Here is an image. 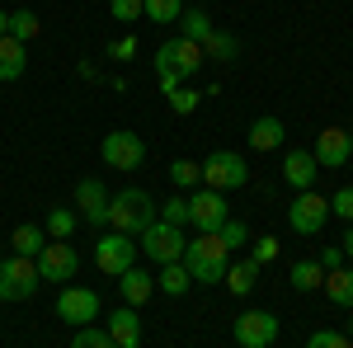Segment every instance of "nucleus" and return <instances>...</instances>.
I'll use <instances>...</instances> for the list:
<instances>
[{"instance_id": "nucleus-1", "label": "nucleus", "mask_w": 353, "mask_h": 348, "mask_svg": "<svg viewBox=\"0 0 353 348\" xmlns=\"http://www.w3.org/2000/svg\"><path fill=\"white\" fill-rule=\"evenodd\" d=\"M184 268H189L193 283L212 287V283L226 278V268H231V249H226V240H221L217 231H212V236H198V240H189V249H184Z\"/></svg>"}, {"instance_id": "nucleus-2", "label": "nucleus", "mask_w": 353, "mask_h": 348, "mask_svg": "<svg viewBox=\"0 0 353 348\" xmlns=\"http://www.w3.org/2000/svg\"><path fill=\"white\" fill-rule=\"evenodd\" d=\"M156 221V203H151V193H141V188H123V193H113L109 198V226L113 231H123V236H141L146 226Z\"/></svg>"}, {"instance_id": "nucleus-3", "label": "nucleus", "mask_w": 353, "mask_h": 348, "mask_svg": "<svg viewBox=\"0 0 353 348\" xmlns=\"http://www.w3.org/2000/svg\"><path fill=\"white\" fill-rule=\"evenodd\" d=\"M137 249L161 268V264H179V259H184V249H189V240H184V226H170V221L156 216V221L137 236Z\"/></svg>"}, {"instance_id": "nucleus-4", "label": "nucleus", "mask_w": 353, "mask_h": 348, "mask_svg": "<svg viewBox=\"0 0 353 348\" xmlns=\"http://www.w3.org/2000/svg\"><path fill=\"white\" fill-rule=\"evenodd\" d=\"M76 273H81V254H76L71 240H48L43 245V254H38V278H43V283L66 287V283H76Z\"/></svg>"}, {"instance_id": "nucleus-5", "label": "nucleus", "mask_w": 353, "mask_h": 348, "mask_svg": "<svg viewBox=\"0 0 353 348\" xmlns=\"http://www.w3.org/2000/svg\"><path fill=\"white\" fill-rule=\"evenodd\" d=\"M38 292V259L10 254L0 259V301H28Z\"/></svg>"}, {"instance_id": "nucleus-6", "label": "nucleus", "mask_w": 353, "mask_h": 348, "mask_svg": "<svg viewBox=\"0 0 353 348\" xmlns=\"http://www.w3.org/2000/svg\"><path fill=\"white\" fill-rule=\"evenodd\" d=\"M137 240L132 236H123V231H104L99 236V245H94V264H99V273H109V278H123L128 268H137Z\"/></svg>"}, {"instance_id": "nucleus-7", "label": "nucleus", "mask_w": 353, "mask_h": 348, "mask_svg": "<svg viewBox=\"0 0 353 348\" xmlns=\"http://www.w3.org/2000/svg\"><path fill=\"white\" fill-rule=\"evenodd\" d=\"M203 43H193V38H170V43H161L156 48V76L161 71H174V76H184L189 81L193 71H203Z\"/></svg>"}, {"instance_id": "nucleus-8", "label": "nucleus", "mask_w": 353, "mask_h": 348, "mask_svg": "<svg viewBox=\"0 0 353 348\" xmlns=\"http://www.w3.org/2000/svg\"><path fill=\"white\" fill-rule=\"evenodd\" d=\"M203 184L217 188V193L245 188V184H250V165H245L236 151H212V156L203 161Z\"/></svg>"}, {"instance_id": "nucleus-9", "label": "nucleus", "mask_w": 353, "mask_h": 348, "mask_svg": "<svg viewBox=\"0 0 353 348\" xmlns=\"http://www.w3.org/2000/svg\"><path fill=\"white\" fill-rule=\"evenodd\" d=\"M330 221V198H321L316 188H306L292 198V207H288V226L297 231V236H321Z\"/></svg>"}, {"instance_id": "nucleus-10", "label": "nucleus", "mask_w": 353, "mask_h": 348, "mask_svg": "<svg viewBox=\"0 0 353 348\" xmlns=\"http://www.w3.org/2000/svg\"><path fill=\"white\" fill-rule=\"evenodd\" d=\"M99 156H104V165H113V170H141V165H146V141L137 132H128V127H118V132H109L99 141Z\"/></svg>"}, {"instance_id": "nucleus-11", "label": "nucleus", "mask_w": 353, "mask_h": 348, "mask_svg": "<svg viewBox=\"0 0 353 348\" xmlns=\"http://www.w3.org/2000/svg\"><path fill=\"white\" fill-rule=\"evenodd\" d=\"M189 226L198 231V236L221 231V226H226V193H217V188H198V193H189Z\"/></svg>"}, {"instance_id": "nucleus-12", "label": "nucleus", "mask_w": 353, "mask_h": 348, "mask_svg": "<svg viewBox=\"0 0 353 348\" xmlns=\"http://www.w3.org/2000/svg\"><path fill=\"white\" fill-rule=\"evenodd\" d=\"M278 329H283L278 316H269V311H245L231 334H236V344H241V348H269L273 339H278Z\"/></svg>"}, {"instance_id": "nucleus-13", "label": "nucleus", "mask_w": 353, "mask_h": 348, "mask_svg": "<svg viewBox=\"0 0 353 348\" xmlns=\"http://www.w3.org/2000/svg\"><path fill=\"white\" fill-rule=\"evenodd\" d=\"M57 316L66 325H90L94 316H99V296L90 292V287H61V296H57Z\"/></svg>"}, {"instance_id": "nucleus-14", "label": "nucleus", "mask_w": 353, "mask_h": 348, "mask_svg": "<svg viewBox=\"0 0 353 348\" xmlns=\"http://www.w3.org/2000/svg\"><path fill=\"white\" fill-rule=\"evenodd\" d=\"M311 156H316V165H321V170H339V165H349V156H353V132H344V127H325V132L316 136Z\"/></svg>"}, {"instance_id": "nucleus-15", "label": "nucleus", "mask_w": 353, "mask_h": 348, "mask_svg": "<svg viewBox=\"0 0 353 348\" xmlns=\"http://www.w3.org/2000/svg\"><path fill=\"white\" fill-rule=\"evenodd\" d=\"M76 207L90 226H109V188L99 179H81L76 184Z\"/></svg>"}, {"instance_id": "nucleus-16", "label": "nucleus", "mask_w": 353, "mask_h": 348, "mask_svg": "<svg viewBox=\"0 0 353 348\" xmlns=\"http://www.w3.org/2000/svg\"><path fill=\"white\" fill-rule=\"evenodd\" d=\"M283 179L297 188V193H306V188H316V179H321V165H316V156L311 151H288L283 156Z\"/></svg>"}, {"instance_id": "nucleus-17", "label": "nucleus", "mask_w": 353, "mask_h": 348, "mask_svg": "<svg viewBox=\"0 0 353 348\" xmlns=\"http://www.w3.org/2000/svg\"><path fill=\"white\" fill-rule=\"evenodd\" d=\"M109 334H113V344H118V348H141V320H137V306L113 311Z\"/></svg>"}, {"instance_id": "nucleus-18", "label": "nucleus", "mask_w": 353, "mask_h": 348, "mask_svg": "<svg viewBox=\"0 0 353 348\" xmlns=\"http://www.w3.org/2000/svg\"><path fill=\"white\" fill-rule=\"evenodd\" d=\"M24 66H28V48L19 43V38H0V81H19L24 76Z\"/></svg>"}, {"instance_id": "nucleus-19", "label": "nucleus", "mask_w": 353, "mask_h": 348, "mask_svg": "<svg viewBox=\"0 0 353 348\" xmlns=\"http://www.w3.org/2000/svg\"><path fill=\"white\" fill-rule=\"evenodd\" d=\"M250 146H254V151H278V146H283V118H254V123H250Z\"/></svg>"}, {"instance_id": "nucleus-20", "label": "nucleus", "mask_w": 353, "mask_h": 348, "mask_svg": "<svg viewBox=\"0 0 353 348\" xmlns=\"http://www.w3.org/2000/svg\"><path fill=\"white\" fill-rule=\"evenodd\" d=\"M10 245H14V254H24V259H38V254H43V245H48V231H43L38 221H24V226H14Z\"/></svg>"}, {"instance_id": "nucleus-21", "label": "nucleus", "mask_w": 353, "mask_h": 348, "mask_svg": "<svg viewBox=\"0 0 353 348\" xmlns=\"http://www.w3.org/2000/svg\"><path fill=\"white\" fill-rule=\"evenodd\" d=\"M151 287H156V283H151V273H141V268H128V273L118 278V292H123L128 306H141V301L151 296Z\"/></svg>"}, {"instance_id": "nucleus-22", "label": "nucleus", "mask_w": 353, "mask_h": 348, "mask_svg": "<svg viewBox=\"0 0 353 348\" xmlns=\"http://www.w3.org/2000/svg\"><path fill=\"white\" fill-rule=\"evenodd\" d=\"M226 292H236V296H245V292H254V283H259V264L254 259H241V264H231L226 268Z\"/></svg>"}, {"instance_id": "nucleus-23", "label": "nucleus", "mask_w": 353, "mask_h": 348, "mask_svg": "<svg viewBox=\"0 0 353 348\" xmlns=\"http://www.w3.org/2000/svg\"><path fill=\"white\" fill-rule=\"evenodd\" d=\"M325 296L334 306H349L353 311V268H330L325 273Z\"/></svg>"}, {"instance_id": "nucleus-24", "label": "nucleus", "mask_w": 353, "mask_h": 348, "mask_svg": "<svg viewBox=\"0 0 353 348\" xmlns=\"http://www.w3.org/2000/svg\"><path fill=\"white\" fill-rule=\"evenodd\" d=\"M288 278H292V287H297V292H316V287H325V268L316 264V259H297Z\"/></svg>"}, {"instance_id": "nucleus-25", "label": "nucleus", "mask_w": 353, "mask_h": 348, "mask_svg": "<svg viewBox=\"0 0 353 348\" xmlns=\"http://www.w3.org/2000/svg\"><path fill=\"white\" fill-rule=\"evenodd\" d=\"M189 268H184V259H179V264H161V278H156V287H161L165 296H184L189 292Z\"/></svg>"}, {"instance_id": "nucleus-26", "label": "nucleus", "mask_w": 353, "mask_h": 348, "mask_svg": "<svg viewBox=\"0 0 353 348\" xmlns=\"http://www.w3.org/2000/svg\"><path fill=\"white\" fill-rule=\"evenodd\" d=\"M236 52H241V43H236L231 33H217V28H212V33L203 38V57H208V61H236Z\"/></svg>"}, {"instance_id": "nucleus-27", "label": "nucleus", "mask_w": 353, "mask_h": 348, "mask_svg": "<svg viewBox=\"0 0 353 348\" xmlns=\"http://www.w3.org/2000/svg\"><path fill=\"white\" fill-rule=\"evenodd\" d=\"M141 14H146L151 24H179L184 0H141Z\"/></svg>"}, {"instance_id": "nucleus-28", "label": "nucleus", "mask_w": 353, "mask_h": 348, "mask_svg": "<svg viewBox=\"0 0 353 348\" xmlns=\"http://www.w3.org/2000/svg\"><path fill=\"white\" fill-rule=\"evenodd\" d=\"M212 33V19H208V10H184L179 14V38H193V43H203Z\"/></svg>"}, {"instance_id": "nucleus-29", "label": "nucleus", "mask_w": 353, "mask_h": 348, "mask_svg": "<svg viewBox=\"0 0 353 348\" xmlns=\"http://www.w3.org/2000/svg\"><path fill=\"white\" fill-rule=\"evenodd\" d=\"M43 231H48L52 240H71V231H76V212H71V207H52V212L43 216Z\"/></svg>"}, {"instance_id": "nucleus-30", "label": "nucleus", "mask_w": 353, "mask_h": 348, "mask_svg": "<svg viewBox=\"0 0 353 348\" xmlns=\"http://www.w3.org/2000/svg\"><path fill=\"white\" fill-rule=\"evenodd\" d=\"M38 33H43V24H38V14H33V10H14V14H10V38H19L24 48L38 38Z\"/></svg>"}, {"instance_id": "nucleus-31", "label": "nucleus", "mask_w": 353, "mask_h": 348, "mask_svg": "<svg viewBox=\"0 0 353 348\" xmlns=\"http://www.w3.org/2000/svg\"><path fill=\"white\" fill-rule=\"evenodd\" d=\"M170 184L193 193V188L203 184V165H198V161H174V165H170Z\"/></svg>"}, {"instance_id": "nucleus-32", "label": "nucleus", "mask_w": 353, "mask_h": 348, "mask_svg": "<svg viewBox=\"0 0 353 348\" xmlns=\"http://www.w3.org/2000/svg\"><path fill=\"white\" fill-rule=\"evenodd\" d=\"M71 348H118V344H113L109 329H99V325H81L76 339H71Z\"/></svg>"}, {"instance_id": "nucleus-33", "label": "nucleus", "mask_w": 353, "mask_h": 348, "mask_svg": "<svg viewBox=\"0 0 353 348\" xmlns=\"http://www.w3.org/2000/svg\"><path fill=\"white\" fill-rule=\"evenodd\" d=\"M156 212H161V221H170V226H189V198L179 193V198H170V203H161Z\"/></svg>"}, {"instance_id": "nucleus-34", "label": "nucleus", "mask_w": 353, "mask_h": 348, "mask_svg": "<svg viewBox=\"0 0 353 348\" xmlns=\"http://www.w3.org/2000/svg\"><path fill=\"white\" fill-rule=\"evenodd\" d=\"M306 348H353V339L339 334V329H316V334L306 339Z\"/></svg>"}, {"instance_id": "nucleus-35", "label": "nucleus", "mask_w": 353, "mask_h": 348, "mask_svg": "<svg viewBox=\"0 0 353 348\" xmlns=\"http://www.w3.org/2000/svg\"><path fill=\"white\" fill-rule=\"evenodd\" d=\"M330 216L353 221V188H334V193H330Z\"/></svg>"}, {"instance_id": "nucleus-36", "label": "nucleus", "mask_w": 353, "mask_h": 348, "mask_svg": "<svg viewBox=\"0 0 353 348\" xmlns=\"http://www.w3.org/2000/svg\"><path fill=\"white\" fill-rule=\"evenodd\" d=\"M198 99H203L198 90H189V85H179V90L170 94V108H174V113H193V108H198Z\"/></svg>"}, {"instance_id": "nucleus-37", "label": "nucleus", "mask_w": 353, "mask_h": 348, "mask_svg": "<svg viewBox=\"0 0 353 348\" xmlns=\"http://www.w3.org/2000/svg\"><path fill=\"white\" fill-rule=\"evenodd\" d=\"M278 249H283V245L273 240V236H264V240H254V249H250V259H254V264L264 268V264H273V259H278Z\"/></svg>"}, {"instance_id": "nucleus-38", "label": "nucleus", "mask_w": 353, "mask_h": 348, "mask_svg": "<svg viewBox=\"0 0 353 348\" xmlns=\"http://www.w3.org/2000/svg\"><path fill=\"white\" fill-rule=\"evenodd\" d=\"M113 19L118 24H132V19H141V0H109Z\"/></svg>"}, {"instance_id": "nucleus-39", "label": "nucleus", "mask_w": 353, "mask_h": 348, "mask_svg": "<svg viewBox=\"0 0 353 348\" xmlns=\"http://www.w3.org/2000/svg\"><path fill=\"white\" fill-rule=\"evenodd\" d=\"M217 236L226 240V249H241L245 245V221H231V216H226V226H221Z\"/></svg>"}, {"instance_id": "nucleus-40", "label": "nucleus", "mask_w": 353, "mask_h": 348, "mask_svg": "<svg viewBox=\"0 0 353 348\" xmlns=\"http://www.w3.org/2000/svg\"><path fill=\"white\" fill-rule=\"evenodd\" d=\"M109 52L118 57V61H128V57H137V38H118V43H113Z\"/></svg>"}, {"instance_id": "nucleus-41", "label": "nucleus", "mask_w": 353, "mask_h": 348, "mask_svg": "<svg viewBox=\"0 0 353 348\" xmlns=\"http://www.w3.org/2000/svg\"><path fill=\"white\" fill-rule=\"evenodd\" d=\"M316 264L325 268V273H330V268H344V249H339V245H334V249H325V254H321V259H316Z\"/></svg>"}, {"instance_id": "nucleus-42", "label": "nucleus", "mask_w": 353, "mask_h": 348, "mask_svg": "<svg viewBox=\"0 0 353 348\" xmlns=\"http://www.w3.org/2000/svg\"><path fill=\"white\" fill-rule=\"evenodd\" d=\"M156 81H161V90H165V94H174L179 85H189V81H184V76H174V71H161Z\"/></svg>"}, {"instance_id": "nucleus-43", "label": "nucleus", "mask_w": 353, "mask_h": 348, "mask_svg": "<svg viewBox=\"0 0 353 348\" xmlns=\"http://www.w3.org/2000/svg\"><path fill=\"white\" fill-rule=\"evenodd\" d=\"M339 249H344V254L353 259V226H349V236H344V245H339Z\"/></svg>"}, {"instance_id": "nucleus-44", "label": "nucleus", "mask_w": 353, "mask_h": 348, "mask_svg": "<svg viewBox=\"0 0 353 348\" xmlns=\"http://www.w3.org/2000/svg\"><path fill=\"white\" fill-rule=\"evenodd\" d=\"M10 33V10H0V38Z\"/></svg>"}, {"instance_id": "nucleus-45", "label": "nucleus", "mask_w": 353, "mask_h": 348, "mask_svg": "<svg viewBox=\"0 0 353 348\" xmlns=\"http://www.w3.org/2000/svg\"><path fill=\"white\" fill-rule=\"evenodd\" d=\"M349 339H353V320H349Z\"/></svg>"}]
</instances>
